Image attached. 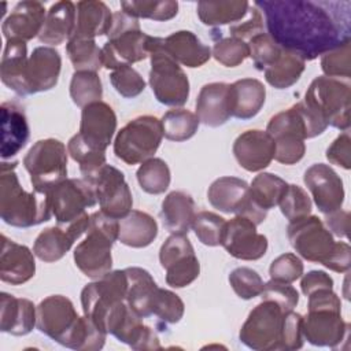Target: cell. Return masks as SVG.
<instances>
[{"mask_svg":"<svg viewBox=\"0 0 351 351\" xmlns=\"http://www.w3.org/2000/svg\"><path fill=\"white\" fill-rule=\"evenodd\" d=\"M326 159L329 163L340 166L346 170L351 167V137L350 130H343L341 134L326 149Z\"/></svg>","mask_w":351,"mask_h":351,"instance_id":"6125c7cd","label":"cell"},{"mask_svg":"<svg viewBox=\"0 0 351 351\" xmlns=\"http://www.w3.org/2000/svg\"><path fill=\"white\" fill-rule=\"evenodd\" d=\"M267 34L284 49L313 60L351 41L350 1L258 0Z\"/></svg>","mask_w":351,"mask_h":351,"instance_id":"6da1fadb","label":"cell"},{"mask_svg":"<svg viewBox=\"0 0 351 351\" xmlns=\"http://www.w3.org/2000/svg\"><path fill=\"white\" fill-rule=\"evenodd\" d=\"M281 214L289 221H296L311 214L313 203L307 192L295 184H289L282 199L278 203Z\"/></svg>","mask_w":351,"mask_h":351,"instance_id":"7dc6e473","label":"cell"},{"mask_svg":"<svg viewBox=\"0 0 351 351\" xmlns=\"http://www.w3.org/2000/svg\"><path fill=\"white\" fill-rule=\"evenodd\" d=\"M247 44L250 48V58L259 71H265L271 66L282 51V48L265 32L252 37Z\"/></svg>","mask_w":351,"mask_h":351,"instance_id":"681fc988","label":"cell"},{"mask_svg":"<svg viewBox=\"0 0 351 351\" xmlns=\"http://www.w3.org/2000/svg\"><path fill=\"white\" fill-rule=\"evenodd\" d=\"M112 88L123 97L132 99L145 89V81L141 74L132 66H122L110 73Z\"/></svg>","mask_w":351,"mask_h":351,"instance_id":"f5cc1de1","label":"cell"},{"mask_svg":"<svg viewBox=\"0 0 351 351\" xmlns=\"http://www.w3.org/2000/svg\"><path fill=\"white\" fill-rule=\"evenodd\" d=\"M184 310V302L177 293L158 288L152 302V315L158 317L165 324H176L182 318Z\"/></svg>","mask_w":351,"mask_h":351,"instance_id":"f907efd6","label":"cell"},{"mask_svg":"<svg viewBox=\"0 0 351 351\" xmlns=\"http://www.w3.org/2000/svg\"><path fill=\"white\" fill-rule=\"evenodd\" d=\"M325 225L330 233L339 237H347L350 229V213L336 210L333 213L325 214Z\"/></svg>","mask_w":351,"mask_h":351,"instance_id":"003e7915","label":"cell"},{"mask_svg":"<svg viewBox=\"0 0 351 351\" xmlns=\"http://www.w3.org/2000/svg\"><path fill=\"white\" fill-rule=\"evenodd\" d=\"M128 278L126 303L141 318L152 315V302L158 291V285L149 271L143 267H126L123 269Z\"/></svg>","mask_w":351,"mask_h":351,"instance_id":"d6a6232c","label":"cell"},{"mask_svg":"<svg viewBox=\"0 0 351 351\" xmlns=\"http://www.w3.org/2000/svg\"><path fill=\"white\" fill-rule=\"evenodd\" d=\"M52 214L58 225H69L86 215V208L97 203L92 185L84 178H66L49 192Z\"/></svg>","mask_w":351,"mask_h":351,"instance_id":"4fadbf2b","label":"cell"},{"mask_svg":"<svg viewBox=\"0 0 351 351\" xmlns=\"http://www.w3.org/2000/svg\"><path fill=\"white\" fill-rule=\"evenodd\" d=\"M302 292L308 296L310 293L322 289V288H333V278L322 270H311L306 274H302L300 280Z\"/></svg>","mask_w":351,"mask_h":351,"instance_id":"e7e4bbea","label":"cell"},{"mask_svg":"<svg viewBox=\"0 0 351 351\" xmlns=\"http://www.w3.org/2000/svg\"><path fill=\"white\" fill-rule=\"evenodd\" d=\"M192 254H195L193 245L185 234H171L160 247L159 262L163 269H167L174 262Z\"/></svg>","mask_w":351,"mask_h":351,"instance_id":"680465c9","label":"cell"},{"mask_svg":"<svg viewBox=\"0 0 351 351\" xmlns=\"http://www.w3.org/2000/svg\"><path fill=\"white\" fill-rule=\"evenodd\" d=\"M70 97L81 108L100 101L103 97L101 80L96 71H74L70 81Z\"/></svg>","mask_w":351,"mask_h":351,"instance_id":"7bdbcfd3","label":"cell"},{"mask_svg":"<svg viewBox=\"0 0 351 351\" xmlns=\"http://www.w3.org/2000/svg\"><path fill=\"white\" fill-rule=\"evenodd\" d=\"M163 136L171 141H185L195 136L199 128V118L189 110L173 108L165 112L160 119Z\"/></svg>","mask_w":351,"mask_h":351,"instance_id":"f35d334b","label":"cell"},{"mask_svg":"<svg viewBox=\"0 0 351 351\" xmlns=\"http://www.w3.org/2000/svg\"><path fill=\"white\" fill-rule=\"evenodd\" d=\"M211 56L226 67H236L250 56L248 44L236 37H222L215 41Z\"/></svg>","mask_w":351,"mask_h":351,"instance_id":"c3c4849f","label":"cell"},{"mask_svg":"<svg viewBox=\"0 0 351 351\" xmlns=\"http://www.w3.org/2000/svg\"><path fill=\"white\" fill-rule=\"evenodd\" d=\"M118 219L96 211L89 215L85 239L74 250L75 266L90 278H100L112 266L111 247L118 240Z\"/></svg>","mask_w":351,"mask_h":351,"instance_id":"3957f363","label":"cell"},{"mask_svg":"<svg viewBox=\"0 0 351 351\" xmlns=\"http://www.w3.org/2000/svg\"><path fill=\"white\" fill-rule=\"evenodd\" d=\"M303 181L311 192L317 208L322 214H329L341 208L346 195L343 180L329 165H311L304 171Z\"/></svg>","mask_w":351,"mask_h":351,"instance_id":"e0dca14e","label":"cell"},{"mask_svg":"<svg viewBox=\"0 0 351 351\" xmlns=\"http://www.w3.org/2000/svg\"><path fill=\"white\" fill-rule=\"evenodd\" d=\"M77 19L70 38L95 40L97 36L108 34L112 25V12L106 3L99 0H84L75 4Z\"/></svg>","mask_w":351,"mask_h":351,"instance_id":"f1b7e54d","label":"cell"},{"mask_svg":"<svg viewBox=\"0 0 351 351\" xmlns=\"http://www.w3.org/2000/svg\"><path fill=\"white\" fill-rule=\"evenodd\" d=\"M266 132L273 137L276 152L274 159L282 165H295L304 156L307 138L303 117L293 104L291 108L273 115Z\"/></svg>","mask_w":351,"mask_h":351,"instance_id":"8fae6325","label":"cell"},{"mask_svg":"<svg viewBox=\"0 0 351 351\" xmlns=\"http://www.w3.org/2000/svg\"><path fill=\"white\" fill-rule=\"evenodd\" d=\"M66 145L58 138H43L33 144L23 158L34 191L49 192L67 177Z\"/></svg>","mask_w":351,"mask_h":351,"instance_id":"ba28073f","label":"cell"},{"mask_svg":"<svg viewBox=\"0 0 351 351\" xmlns=\"http://www.w3.org/2000/svg\"><path fill=\"white\" fill-rule=\"evenodd\" d=\"M350 254H351L350 245L344 241H339L335 244V248L329 255V258L324 262V266L336 273H346L348 271L350 263H351Z\"/></svg>","mask_w":351,"mask_h":351,"instance_id":"be15d7a7","label":"cell"},{"mask_svg":"<svg viewBox=\"0 0 351 351\" xmlns=\"http://www.w3.org/2000/svg\"><path fill=\"white\" fill-rule=\"evenodd\" d=\"M36 328L60 346L75 326L80 315L73 302L63 295H51L43 299L36 307Z\"/></svg>","mask_w":351,"mask_h":351,"instance_id":"9a60e30c","label":"cell"},{"mask_svg":"<svg viewBox=\"0 0 351 351\" xmlns=\"http://www.w3.org/2000/svg\"><path fill=\"white\" fill-rule=\"evenodd\" d=\"M269 274H270V280L292 284L293 281L302 277L303 262L298 255L292 252L282 254L271 262L269 267Z\"/></svg>","mask_w":351,"mask_h":351,"instance_id":"6f0895ef","label":"cell"},{"mask_svg":"<svg viewBox=\"0 0 351 351\" xmlns=\"http://www.w3.org/2000/svg\"><path fill=\"white\" fill-rule=\"evenodd\" d=\"M66 52L75 71H96L103 67L101 48L95 40L70 38L66 44Z\"/></svg>","mask_w":351,"mask_h":351,"instance_id":"60d3db41","label":"cell"},{"mask_svg":"<svg viewBox=\"0 0 351 351\" xmlns=\"http://www.w3.org/2000/svg\"><path fill=\"white\" fill-rule=\"evenodd\" d=\"M69 155L80 165V170L84 180L93 177L106 162V151H97L89 147L80 133L74 134L67 143Z\"/></svg>","mask_w":351,"mask_h":351,"instance_id":"ee69618b","label":"cell"},{"mask_svg":"<svg viewBox=\"0 0 351 351\" xmlns=\"http://www.w3.org/2000/svg\"><path fill=\"white\" fill-rule=\"evenodd\" d=\"M34 252L1 234L0 278L11 285H21L36 274Z\"/></svg>","mask_w":351,"mask_h":351,"instance_id":"cb8c5ba5","label":"cell"},{"mask_svg":"<svg viewBox=\"0 0 351 351\" xmlns=\"http://www.w3.org/2000/svg\"><path fill=\"white\" fill-rule=\"evenodd\" d=\"M285 311L271 300H262L248 314L241 325L239 339L251 350H281L282 319Z\"/></svg>","mask_w":351,"mask_h":351,"instance_id":"9c48e42d","label":"cell"},{"mask_svg":"<svg viewBox=\"0 0 351 351\" xmlns=\"http://www.w3.org/2000/svg\"><path fill=\"white\" fill-rule=\"evenodd\" d=\"M262 300H271L281 307L282 311L288 313L299 303V292L288 282L270 280L263 285L261 292Z\"/></svg>","mask_w":351,"mask_h":351,"instance_id":"9f6ffc18","label":"cell"},{"mask_svg":"<svg viewBox=\"0 0 351 351\" xmlns=\"http://www.w3.org/2000/svg\"><path fill=\"white\" fill-rule=\"evenodd\" d=\"M27 60V45L25 41H5L0 63V77L3 84L19 96H26L25 74Z\"/></svg>","mask_w":351,"mask_h":351,"instance_id":"1f68e13d","label":"cell"},{"mask_svg":"<svg viewBox=\"0 0 351 351\" xmlns=\"http://www.w3.org/2000/svg\"><path fill=\"white\" fill-rule=\"evenodd\" d=\"M128 278L125 270H111L81 291V306L84 315L89 317L101 330L111 308L126 300ZM107 333V332H106Z\"/></svg>","mask_w":351,"mask_h":351,"instance_id":"30bf717a","label":"cell"},{"mask_svg":"<svg viewBox=\"0 0 351 351\" xmlns=\"http://www.w3.org/2000/svg\"><path fill=\"white\" fill-rule=\"evenodd\" d=\"M303 103L321 115L328 126L350 130L351 86L348 82L319 75L311 81Z\"/></svg>","mask_w":351,"mask_h":351,"instance_id":"8992f818","label":"cell"},{"mask_svg":"<svg viewBox=\"0 0 351 351\" xmlns=\"http://www.w3.org/2000/svg\"><path fill=\"white\" fill-rule=\"evenodd\" d=\"M89 215L77 219L69 225H56L44 229L34 240L33 252L34 255L47 263L62 259L66 252L73 247L74 241L78 240L88 228Z\"/></svg>","mask_w":351,"mask_h":351,"instance_id":"d6986e66","label":"cell"},{"mask_svg":"<svg viewBox=\"0 0 351 351\" xmlns=\"http://www.w3.org/2000/svg\"><path fill=\"white\" fill-rule=\"evenodd\" d=\"M229 284L234 293L244 300L254 299L261 295L263 289V280L251 267H236L229 274Z\"/></svg>","mask_w":351,"mask_h":351,"instance_id":"816d5d0a","label":"cell"},{"mask_svg":"<svg viewBox=\"0 0 351 351\" xmlns=\"http://www.w3.org/2000/svg\"><path fill=\"white\" fill-rule=\"evenodd\" d=\"M136 176L141 189L151 195H160L170 185V169L160 158H151L143 162Z\"/></svg>","mask_w":351,"mask_h":351,"instance_id":"b9f144b4","label":"cell"},{"mask_svg":"<svg viewBox=\"0 0 351 351\" xmlns=\"http://www.w3.org/2000/svg\"><path fill=\"white\" fill-rule=\"evenodd\" d=\"M1 112V159H11L26 145L30 130L25 110L16 101H4Z\"/></svg>","mask_w":351,"mask_h":351,"instance_id":"484cf974","label":"cell"},{"mask_svg":"<svg viewBox=\"0 0 351 351\" xmlns=\"http://www.w3.org/2000/svg\"><path fill=\"white\" fill-rule=\"evenodd\" d=\"M351 41L326 52L321 58V69L326 77H351Z\"/></svg>","mask_w":351,"mask_h":351,"instance_id":"db71d44e","label":"cell"},{"mask_svg":"<svg viewBox=\"0 0 351 351\" xmlns=\"http://www.w3.org/2000/svg\"><path fill=\"white\" fill-rule=\"evenodd\" d=\"M226 221L211 211H200L195 215L192 229L199 241L208 247L221 245Z\"/></svg>","mask_w":351,"mask_h":351,"instance_id":"bcb514c9","label":"cell"},{"mask_svg":"<svg viewBox=\"0 0 351 351\" xmlns=\"http://www.w3.org/2000/svg\"><path fill=\"white\" fill-rule=\"evenodd\" d=\"M229 33L232 37L240 38L243 41H250L252 37L263 33V16L262 12L252 4L250 5L247 16L229 26Z\"/></svg>","mask_w":351,"mask_h":351,"instance_id":"94428289","label":"cell"},{"mask_svg":"<svg viewBox=\"0 0 351 351\" xmlns=\"http://www.w3.org/2000/svg\"><path fill=\"white\" fill-rule=\"evenodd\" d=\"M117 130V115L104 101H95L81 111L80 136L92 148L106 151Z\"/></svg>","mask_w":351,"mask_h":351,"instance_id":"ffe728a7","label":"cell"},{"mask_svg":"<svg viewBox=\"0 0 351 351\" xmlns=\"http://www.w3.org/2000/svg\"><path fill=\"white\" fill-rule=\"evenodd\" d=\"M350 324L341 318V310H308L303 317V337L317 347L336 348L348 336Z\"/></svg>","mask_w":351,"mask_h":351,"instance_id":"ac0fdd59","label":"cell"},{"mask_svg":"<svg viewBox=\"0 0 351 351\" xmlns=\"http://www.w3.org/2000/svg\"><path fill=\"white\" fill-rule=\"evenodd\" d=\"M196 206L193 197L184 191H173L162 202V223L171 234H186L192 228Z\"/></svg>","mask_w":351,"mask_h":351,"instance_id":"4dcf8cb0","label":"cell"},{"mask_svg":"<svg viewBox=\"0 0 351 351\" xmlns=\"http://www.w3.org/2000/svg\"><path fill=\"white\" fill-rule=\"evenodd\" d=\"M163 48L178 64L191 69L203 66L211 58V48L189 30H178L163 38Z\"/></svg>","mask_w":351,"mask_h":351,"instance_id":"83f0119b","label":"cell"},{"mask_svg":"<svg viewBox=\"0 0 351 351\" xmlns=\"http://www.w3.org/2000/svg\"><path fill=\"white\" fill-rule=\"evenodd\" d=\"M149 59V86L156 100L176 108L184 106L189 97V80L181 66L165 51L162 37H154Z\"/></svg>","mask_w":351,"mask_h":351,"instance_id":"5b68a950","label":"cell"},{"mask_svg":"<svg viewBox=\"0 0 351 351\" xmlns=\"http://www.w3.org/2000/svg\"><path fill=\"white\" fill-rule=\"evenodd\" d=\"M18 162L0 165V217L15 228H30L51 219V197L47 192H26L15 173Z\"/></svg>","mask_w":351,"mask_h":351,"instance_id":"7a4b0ae2","label":"cell"},{"mask_svg":"<svg viewBox=\"0 0 351 351\" xmlns=\"http://www.w3.org/2000/svg\"><path fill=\"white\" fill-rule=\"evenodd\" d=\"M47 16L45 7L41 1L25 0L15 4L11 14L3 21L1 32L7 40L29 41L38 37Z\"/></svg>","mask_w":351,"mask_h":351,"instance_id":"603a6c76","label":"cell"},{"mask_svg":"<svg viewBox=\"0 0 351 351\" xmlns=\"http://www.w3.org/2000/svg\"><path fill=\"white\" fill-rule=\"evenodd\" d=\"M303 315L293 310L284 314L282 333H281V350L293 351L303 347V330H302Z\"/></svg>","mask_w":351,"mask_h":351,"instance_id":"91938a15","label":"cell"},{"mask_svg":"<svg viewBox=\"0 0 351 351\" xmlns=\"http://www.w3.org/2000/svg\"><path fill=\"white\" fill-rule=\"evenodd\" d=\"M196 115L202 123L210 128H218L226 123L232 117L230 84H206L196 99Z\"/></svg>","mask_w":351,"mask_h":351,"instance_id":"d4e9b609","label":"cell"},{"mask_svg":"<svg viewBox=\"0 0 351 351\" xmlns=\"http://www.w3.org/2000/svg\"><path fill=\"white\" fill-rule=\"evenodd\" d=\"M166 270V282L173 288H184L192 284L200 274V263L195 254L188 255L173 265Z\"/></svg>","mask_w":351,"mask_h":351,"instance_id":"11a10c76","label":"cell"},{"mask_svg":"<svg viewBox=\"0 0 351 351\" xmlns=\"http://www.w3.org/2000/svg\"><path fill=\"white\" fill-rule=\"evenodd\" d=\"M221 245L229 255L241 261L261 259L267 251V237L256 232V225L236 215L226 221Z\"/></svg>","mask_w":351,"mask_h":351,"instance_id":"2e32d148","label":"cell"},{"mask_svg":"<svg viewBox=\"0 0 351 351\" xmlns=\"http://www.w3.org/2000/svg\"><path fill=\"white\" fill-rule=\"evenodd\" d=\"M250 185L237 177H219L208 186L207 200L208 203L226 214L236 213L248 193Z\"/></svg>","mask_w":351,"mask_h":351,"instance_id":"d590c367","label":"cell"},{"mask_svg":"<svg viewBox=\"0 0 351 351\" xmlns=\"http://www.w3.org/2000/svg\"><path fill=\"white\" fill-rule=\"evenodd\" d=\"M266 100V88L256 78H241L230 84L232 117L239 119L254 118Z\"/></svg>","mask_w":351,"mask_h":351,"instance_id":"836d02e7","label":"cell"},{"mask_svg":"<svg viewBox=\"0 0 351 351\" xmlns=\"http://www.w3.org/2000/svg\"><path fill=\"white\" fill-rule=\"evenodd\" d=\"M37 321L36 306L25 298H15L7 292L0 293V330L14 336L30 333Z\"/></svg>","mask_w":351,"mask_h":351,"instance_id":"4316f807","label":"cell"},{"mask_svg":"<svg viewBox=\"0 0 351 351\" xmlns=\"http://www.w3.org/2000/svg\"><path fill=\"white\" fill-rule=\"evenodd\" d=\"M77 19V7L73 1H56L47 11L38 40L44 44L59 45L73 36Z\"/></svg>","mask_w":351,"mask_h":351,"instance_id":"f546056e","label":"cell"},{"mask_svg":"<svg viewBox=\"0 0 351 351\" xmlns=\"http://www.w3.org/2000/svg\"><path fill=\"white\" fill-rule=\"evenodd\" d=\"M62 69V58L52 47H37L29 56L25 84L26 96L47 92L56 86Z\"/></svg>","mask_w":351,"mask_h":351,"instance_id":"7402d4cb","label":"cell"},{"mask_svg":"<svg viewBox=\"0 0 351 351\" xmlns=\"http://www.w3.org/2000/svg\"><path fill=\"white\" fill-rule=\"evenodd\" d=\"M250 3L245 0H219L197 3V16L207 26L234 25L243 21L250 10Z\"/></svg>","mask_w":351,"mask_h":351,"instance_id":"8d00e7d4","label":"cell"},{"mask_svg":"<svg viewBox=\"0 0 351 351\" xmlns=\"http://www.w3.org/2000/svg\"><path fill=\"white\" fill-rule=\"evenodd\" d=\"M236 215L239 217H244L247 219H250L251 222H254L256 226L261 225L266 217H267V210L262 208L250 195V189H248V193L245 196V199L243 200L241 206L237 208V211L234 213Z\"/></svg>","mask_w":351,"mask_h":351,"instance_id":"03108f58","label":"cell"},{"mask_svg":"<svg viewBox=\"0 0 351 351\" xmlns=\"http://www.w3.org/2000/svg\"><path fill=\"white\" fill-rule=\"evenodd\" d=\"M123 12L134 18H145L152 21H170L178 14V3L174 0H129L121 1Z\"/></svg>","mask_w":351,"mask_h":351,"instance_id":"f6af8a7d","label":"cell"},{"mask_svg":"<svg viewBox=\"0 0 351 351\" xmlns=\"http://www.w3.org/2000/svg\"><path fill=\"white\" fill-rule=\"evenodd\" d=\"M287 234L292 248L303 259L321 265L329 258L336 244L324 222L311 214L289 222Z\"/></svg>","mask_w":351,"mask_h":351,"instance_id":"7c38bea8","label":"cell"},{"mask_svg":"<svg viewBox=\"0 0 351 351\" xmlns=\"http://www.w3.org/2000/svg\"><path fill=\"white\" fill-rule=\"evenodd\" d=\"M288 185L285 180L273 173H261L252 180L250 195L262 208L269 211L278 206Z\"/></svg>","mask_w":351,"mask_h":351,"instance_id":"ab89813d","label":"cell"},{"mask_svg":"<svg viewBox=\"0 0 351 351\" xmlns=\"http://www.w3.org/2000/svg\"><path fill=\"white\" fill-rule=\"evenodd\" d=\"M85 181L92 185L100 211L106 215L121 219L132 211L133 197L130 188L125 181L123 173L117 167L106 163L93 177Z\"/></svg>","mask_w":351,"mask_h":351,"instance_id":"5bb4252c","label":"cell"},{"mask_svg":"<svg viewBox=\"0 0 351 351\" xmlns=\"http://www.w3.org/2000/svg\"><path fill=\"white\" fill-rule=\"evenodd\" d=\"M162 138L160 119L154 115H141L129 121L117 133L114 154L126 165L143 163L154 158Z\"/></svg>","mask_w":351,"mask_h":351,"instance_id":"52a82bcc","label":"cell"},{"mask_svg":"<svg viewBox=\"0 0 351 351\" xmlns=\"http://www.w3.org/2000/svg\"><path fill=\"white\" fill-rule=\"evenodd\" d=\"M306 69V60L288 49L281 51L278 59L269 66L263 74L269 85L276 89H287L295 85Z\"/></svg>","mask_w":351,"mask_h":351,"instance_id":"74e56055","label":"cell"},{"mask_svg":"<svg viewBox=\"0 0 351 351\" xmlns=\"http://www.w3.org/2000/svg\"><path fill=\"white\" fill-rule=\"evenodd\" d=\"M108 41L103 45V67L119 69L132 66L149 56L154 37L140 29L138 19L123 11L112 14Z\"/></svg>","mask_w":351,"mask_h":351,"instance_id":"277c9868","label":"cell"},{"mask_svg":"<svg viewBox=\"0 0 351 351\" xmlns=\"http://www.w3.org/2000/svg\"><path fill=\"white\" fill-rule=\"evenodd\" d=\"M233 155L247 171H261L274 159L276 145L266 130L252 129L241 133L233 143Z\"/></svg>","mask_w":351,"mask_h":351,"instance_id":"44dd1931","label":"cell"},{"mask_svg":"<svg viewBox=\"0 0 351 351\" xmlns=\"http://www.w3.org/2000/svg\"><path fill=\"white\" fill-rule=\"evenodd\" d=\"M118 240L132 248H144L158 236V223L152 215L140 210H132L118 219Z\"/></svg>","mask_w":351,"mask_h":351,"instance_id":"e575fe53","label":"cell"}]
</instances>
